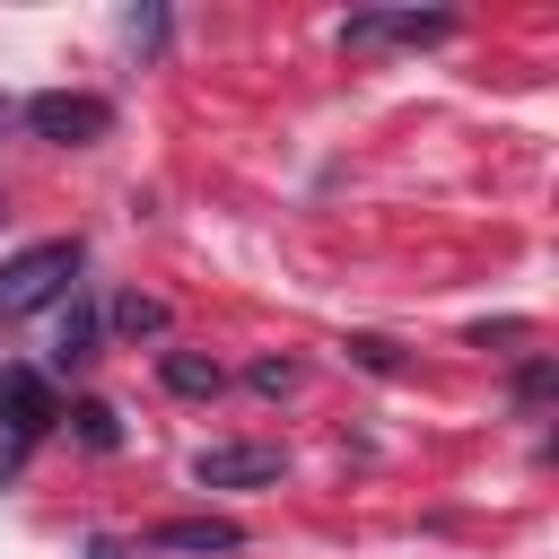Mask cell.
<instances>
[{"label":"cell","mask_w":559,"mask_h":559,"mask_svg":"<svg viewBox=\"0 0 559 559\" xmlns=\"http://www.w3.org/2000/svg\"><path fill=\"white\" fill-rule=\"evenodd\" d=\"M26 131L52 140V148H87V140L114 131V105L87 96V87H44V96H26Z\"/></svg>","instance_id":"7a4b0ae2"},{"label":"cell","mask_w":559,"mask_h":559,"mask_svg":"<svg viewBox=\"0 0 559 559\" xmlns=\"http://www.w3.org/2000/svg\"><path fill=\"white\" fill-rule=\"evenodd\" d=\"M157 376H166V393H183V402H210L227 376H218V358H201V349H166L157 358Z\"/></svg>","instance_id":"52a82bcc"},{"label":"cell","mask_w":559,"mask_h":559,"mask_svg":"<svg viewBox=\"0 0 559 559\" xmlns=\"http://www.w3.org/2000/svg\"><path fill=\"white\" fill-rule=\"evenodd\" d=\"M52 419H61V411H52V376H44V367H0V437H9L0 454L17 463Z\"/></svg>","instance_id":"3957f363"},{"label":"cell","mask_w":559,"mask_h":559,"mask_svg":"<svg viewBox=\"0 0 559 559\" xmlns=\"http://www.w3.org/2000/svg\"><path fill=\"white\" fill-rule=\"evenodd\" d=\"M70 428H79V445H96V454H114V445H122V419H114L105 402H79V411H70Z\"/></svg>","instance_id":"30bf717a"},{"label":"cell","mask_w":559,"mask_h":559,"mask_svg":"<svg viewBox=\"0 0 559 559\" xmlns=\"http://www.w3.org/2000/svg\"><path fill=\"white\" fill-rule=\"evenodd\" d=\"M550 384H559V376H550V358H524V376H515V402H524V411H542V402H550Z\"/></svg>","instance_id":"7c38bea8"},{"label":"cell","mask_w":559,"mask_h":559,"mask_svg":"<svg viewBox=\"0 0 559 559\" xmlns=\"http://www.w3.org/2000/svg\"><path fill=\"white\" fill-rule=\"evenodd\" d=\"M79 262H87V245H79V236H44V245L9 253V262H0V323H17V314H35V306H52V297L79 280Z\"/></svg>","instance_id":"6da1fadb"},{"label":"cell","mask_w":559,"mask_h":559,"mask_svg":"<svg viewBox=\"0 0 559 559\" xmlns=\"http://www.w3.org/2000/svg\"><path fill=\"white\" fill-rule=\"evenodd\" d=\"M105 314H114V332H131V341H140V332H166V323H175V314H166V297H140V288H122V297H114Z\"/></svg>","instance_id":"9c48e42d"},{"label":"cell","mask_w":559,"mask_h":559,"mask_svg":"<svg viewBox=\"0 0 559 559\" xmlns=\"http://www.w3.org/2000/svg\"><path fill=\"white\" fill-rule=\"evenodd\" d=\"M358 349V367H376V376H402V358H393V341H349Z\"/></svg>","instance_id":"5bb4252c"},{"label":"cell","mask_w":559,"mask_h":559,"mask_svg":"<svg viewBox=\"0 0 559 559\" xmlns=\"http://www.w3.org/2000/svg\"><path fill=\"white\" fill-rule=\"evenodd\" d=\"M122 44L131 52H157L166 44V9H122Z\"/></svg>","instance_id":"8fae6325"},{"label":"cell","mask_w":559,"mask_h":559,"mask_svg":"<svg viewBox=\"0 0 559 559\" xmlns=\"http://www.w3.org/2000/svg\"><path fill=\"white\" fill-rule=\"evenodd\" d=\"M280 472H288L280 445H201V454H192V480H201V489H262V480H280Z\"/></svg>","instance_id":"5b68a950"},{"label":"cell","mask_w":559,"mask_h":559,"mask_svg":"<svg viewBox=\"0 0 559 559\" xmlns=\"http://www.w3.org/2000/svg\"><path fill=\"white\" fill-rule=\"evenodd\" d=\"M454 17L445 9H358L341 17V52H384V44H445Z\"/></svg>","instance_id":"277c9868"},{"label":"cell","mask_w":559,"mask_h":559,"mask_svg":"<svg viewBox=\"0 0 559 559\" xmlns=\"http://www.w3.org/2000/svg\"><path fill=\"white\" fill-rule=\"evenodd\" d=\"M87 358H96V306H70L52 332V367H87Z\"/></svg>","instance_id":"ba28073f"},{"label":"cell","mask_w":559,"mask_h":559,"mask_svg":"<svg viewBox=\"0 0 559 559\" xmlns=\"http://www.w3.org/2000/svg\"><path fill=\"white\" fill-rule=\"evenodd\" d=\"M148 550H183V559H218V550H245V533L227 515H175L148 533Z\"/></svg>","instance_id":"8992f818"},{"label":"cell","mask_w":559,"mask_h":559,"mask_svg":"<svg viewBox=\"0 0 559 559\" xmlns=\"http://www.w3.org/2000/svg\"><path fill=\"white\" fill-rule=\"evenodd\" d=\"M297 384V358H253V393H288Z\"/></svg>","instance_id":"4fadbf2b"},{"label":"cell","mask_w":559,"mask_h":559,"mask_svg":"<svg viewBox=\"0 0 559 559\" xmlns=\"http://www.w3.org/2000/svg\"><path fill=\"white\" fill-rule=\"evenodd\" d=\"M87 559H122V542H105V533H96V542H87Z\"/></svg>","instance_id":"9a60e30c"},{"label":"cell","mask_w":559,"mask_h":559,"mask_svg":"<svg viewBox=\"0 0 559 559\" xmlns=\"http://www.w3.org/2000/svg\"><path fill=\"white\" fill-rule=\"evenodd\" d=\"M9 114H17V105H9V96H0V131H9Z\"/></svg>","instance_id":"2e32d148"}]
</instances>
